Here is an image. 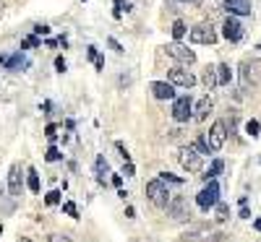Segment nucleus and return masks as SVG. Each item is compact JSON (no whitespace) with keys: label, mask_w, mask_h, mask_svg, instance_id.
<instances>
[{"label":"nucleus","mask_w":261,"mask_h":242,"mask_svg":"<svg viewBox=\"0 0 261 242\" xmlns=\"http://www.w3.org/2000/svg\"><path fill=\"white\" fill-rule=\"evenodd\" d=\"M146 198L151 201V206H157V208H167V203H170V190H167V183L162 180V177H157V180H149L146 183Z\"/></svg>","instance_id":"f257e3e1"},{"label":"nucleus","mask_w":261,"mask_h":242,"mask_svg":"<svg viewBox=\"0 0 261 242\" xmlns=\"http://www.w3.org/2000/svg\"><path fill=\"white\" fill-rule=\"evenodd\" d=\"M178 162H180V167L188 169V172H201V167H204L201 154L196 151L193 146H183V148L178 151Z\"/></svg>","instance_id":"f03ea898"},{"label":"nucleus","mask_w":261,"mask_h":242,"mask_svg":"<svg viewBox=\"0 0 261 242\" xmlns=\"http://www.w3.org/2000/svg\"><path fill=\"white\" fill-rule=\"evenodd\" d=\"M196 203H199V208H204V211H209V208H214L217 203H220V185H217L214 180L196 195Z\"/></svg>","instance_id":"7ed1b4c3"},{"label":"nucleus","mask_w":261,"mask_h":242,"mask_svg":"<svg viewBox=\"0 0 261 242\" xmlns=\"http://www.w3.org/2000/svg\"><path fill=\"white\" fill-rule=\"evenodd\" d=\"M165 50H167V55H170L172 60H178L180 65H193V63H196V55H193V50L183 47L178 39H175V42H170V45H167Z\"/></svg>","instance_id":"20e7f679"},{"label":"nucleus","mask_w":261,"mask_h":242,"mask_svg":"<svg viewBox=\"0 0 261 242\" xmlns=\"http://www.w3.org/2000/svg\"><path fill=\"white\" fill-rule=\"evenodd\" d=\"M191 42L193 45H214L217 42V32L212 24H199L191 29Z\"/></svg>","instance_id":"39448f33"},{"label":"nucleus","mask_w":261,"mask_h":242,"mask_svg":"<svg viewBox=\"0 0 261 242\" xmlns=\"http://www.w3.org/2000/svg\"><path fill=\"white\" fill-rule=\"evenodd\" d=\"M225 138H227V125L222 120H217L212 125V130H209V136H206V143H209L212 151H220L225 146Z\"/></svg>","instance_id":"423d86ee"},{"label":"nucleus","mask_w":261,"mask_h":242,"mask_svg":"<svg viewBox=\"0 0 261 242\" xmlns=\"http://www.w3.org/2000/svg\"><path fill=\"white\" fill-rule=\"evenodd\" d=\"M167 214L175 219V222H183V219H188L191 216V211H188V201L183 195H172L170 198V203H167Z\"/></svg>","instance_id":"0eeeda50"},{"label":"nucleus","mask_w":261,"mask_h":242,"mask_svg":"<svg viewBox=\"0 0 261 242\" xmlns=\"http://www.w3.org/2000/svg\"><path fill=\"white\" fill-rule=\"evenodd\" d=\"M167 81H170V83H175V86H183V89H191V86L196 83L193 73H191V71H186L183 65H175V68H170Z\"/></svg>","instance_id":"6e6552de"},{"label":"nucleus","mask_w":261,"mask_h":242,"mask_svg":"<svg viewBox=\"0 0 261 242\" xmlns=\"http://www.w3.org/2000/svg\"><path fill=\"white\" fill-rule=\"evenodd\" d=\"M191 112H193V107H191L188 97H178L172 102V117H175V123H188Z\"/></svg>","instance_id":"1a4fd4ad"},{"label":"nucleus","mask_w":261,"mask_h":242,"mask_svg":"<svg viewBox=\"0 0 261 242\" xmlns=\"http://www.w3.org/2000/svg\"><path fill=\"white\" fill-rule=\"evenodd\" d=\"M222 34H225V39H230V42H241V39H243L241 21H238L235 16H227L225 24H222Z\"/></svg>","instance_id":"9d476101"},{"label":"nucleus","mask_w":261,"mask_h":242,"mask_svg":"<svg viewBox=\"0 0 261 242\" xmlns=\"http://www.w3.org/2000/svg\"><path fill=\"white\" fill-rule=\"evenodd\" d=\"M175 83L170 81H154L151 83V94H154V99H172L175 97V89H172Z\"/></svg>","instance_id":"9b49d317"},{"label":"nucleus","mask_w":261,"mask_h":242,"mask_svg":"<svg viewBox=\"0 0 261 242\" xmlns=\"http://www.w3.org/2000/svg\"><path fill=\"white\" fill-rule=\"evenodd\" d=\"M230 16H251V0H225Z\"/></svg>","instance_id":"f8f14e48"},{"label":"nucleus","mask_w":261,"mask_h":242,"mask_svg":"<svg viewBox=\"0 0 261 242\" xmlns=\"http://www.w3.org/2000/svg\"><path fill=\"white\" fill-rule=\"evenodd\" d=\"M212 107H214V102H212V97H204V99H199V104H196V109H193V120H206L209 117V112H212Z\"/></svg>","instance_id":"ddd939ff"},{"label":"nucleus","mask_w":261,"mask_h":242,"mask_svg":"<svg viewBox=\"0 0 261 242\" xmlns=\"http://www.w3.org/2000/svg\"><path fill=\"white\" fill-rule=\"evenodd\" d=\"M243 78L251 81V83H258L261 81V63H256V60L243 63Z\"/></svg>","instance_id":"4468645a"},{"label":"nucleus","mask_w":261,"mask_h":242,"mask_svg":"<svg viewBox=\"0 0 261 242\" xmlns=\"http://www.w3.org/2000/svg\"><path fill=\"white\" fill-rule=\"evenodd\" d=\"M8 190L11 195H21V167L18 164H13L8 172Z\"/></svg>","instance_id":"2eb2a0df"},{"label":"nucleus","mask_w":261,"mask_h":242,"mask_svg":"<svg viewBox=\"0 0 261 242\" xmlns=\"http://www.w3.org/2000/svg\"><path fill=\"white\" fill-rule=\"evenodd\" d=\"M0 65H6L8 71H18V68H27V57L24 55H11V57H0Z\"/></svg>","instance_id":"dca6fc26"},{"label":"nucleus","mask_w":261,"mask_h":242,"mask_svg":"<svg viewBox=\"0 0 261 242\" xmlns=\"http://www.w3.org/2000/svg\"><path fill=\"white\" fill-rule=\"evenodd\" d=\"M201 81H204V86H206L209 92L214 89V86H220V78H217V68H206V71H204V78H201Z\"/></svg>","instance_id":"f3484780"},{"label":"nucleus","mask_w":261,"mask_h":242,"mask_svg":"<svg viewBox=\"0 0 261 242\" xmlns=\"http://www.w3.org/2000/svg\"><path fill=\"white\" fill-rule=\"evenodd\" d=\"M217 78H220V86H227L232 81V71H230V65H217Z\"/></svg>","instance_id":"a211bd4d"},{"label":"nucleus","mask_w":261,"mask_h":242,"mask_svg":"<svg viewBox=\"0 0 261 242\" xmlns=\"http://www.w3.org/2000/svg\"><path fill=\"white\" fill-rule=\"evenodd\" d=\"M94 169H97V174H99V183L105 185V174L110 172V164H107V159H105V157H97V162H94Z\"/></svg>","instance_id":"6ab92c4d"},{"label":"nucleus","mask_w":261,"mask_h":242,"mask_svg":"<svg viewBox=\"0 0 261 242\" xmlns=\"http://www.w3.org/2000/svg\"><path fill=\"white\" fill-rule=\"evenodd\" d=\"M222 169H225V162H222V159H214V162H212V167H209V172L204 174V180H214Z\"/></svg>","instance_id":"aec40b11"},{"label":"nucleus","mask_w":261,"mask_h":242,"mask_svg":"<svg viewBox=\"0 0 261 242\" xmlns=\"http://www.w3.org/2000/svg\"><path fill=\"white\" fill-rule=\"evenodd\" d=\"M217 222H225V219H230V206L227 203H217Z\"/></svg>","instance_id":"412c9836"},{"label":"nucleus","mask_w":261,"mask_h":242,"mask_svg":"<svg viewBox=\"0 0 261 242\" xmlns=\"http://www.w3.org/2000/svg\"><path fill=\"white\" fill-rule=\"evenodd\" d=\"M170 32H172V37H175V39H183L188 29H186V24H183V21H175V24H172V29H170Z\"/></svg>","instance_id":"4be33fe9"},{"label":"nucleus","mask_w":261,"mask_h":242,"mask_svg":"<svg viewBox=\"0 0 261 242\" xmlns=\"http://www.w3.org/2000/svg\"><path fill=\"white\" fill-rule=\"evenodd\" d=\"M191 146H193L196 151H199L201 157H204V154H209V151H212V148H209V143H206V138H196V141H193Z\"/></svg>","instance_id":"5701e85b"},{"label":"nucleus","mask_w":261,"mask_h":242,"mask_svg":"<svg viewBox=\"0 0 261 242\" xmlns=\"http://www.w3.org/2000/svg\"><path fill=\"white\" fill-rule=\"evenodd\" d=\"M27 185H29L32 193H39V177H37V172H34V169H29V180H27Z\"/></svg>","instance_id":"b1692460"},{"label":"nucleus","mask_w":261,"mask_h":242,"mask_svg":"<svg viewBox=\"0 0 261 242\" xmlns=\"http://www.w3.org/2000/svg\"><path fill=\"white\" fill-rule=\"evenodd\" d=\"M160 177H162L165 183H170V185H183V177H175L172 172H160Z\"/></svg>","instance_id":"393cba45"},{"label":"nucleus","mask_w":261,"mask_h":242,"mask_svg":"<svg viewBox=\"0 0 261 242\" xmlns=\"http://www.w3.org/2000/svg\"><path fill=\"white\" fill-rule=\"evenodd\" d=\"M45 203H47V206H58V203H60V190H50V193L45 195Z\"/></svg>","instance_id":"a878e982"},{"label":"nucleus","mask_w":261,"mask_h":242,"mask_svg":"<svg viewBox=\"0 0 261 242\" xmlns=\"http://www.w3.org/2000/svg\"><path fill=\"white\" fill-rule=\"evenodd\" d=\"M21 47H24V50H32V47H39V39H37V37H27L24 42H21Z\"/></svg>","instance_id":"bb28decb"},{"label":"nucleus","mask_w":261,"mask_h":242,"mask_svg":"<svg viewBox=\"0 0 261 242\" xmlns=\"http://www.w3.org/2000/svg\"><path fill=\"white\" fill-rule=\"evenodd\" d=\"M63 211L68 214V216H73V219H79V208H76V203H71V201L63 203Z\"/></svg>","instance_id":"cd10ccee"},{"label":"nucleus","mask_w":261,"mask_h":242,"mask_svg":"<svg viewBox=\"0 0 261 242\" xmlns=\"http://www.w3.org/2000/svg\"><path fill=\"white\" fill-rule=\"evenodd\" d=\"M45 159H47V162H58V159H60V151H58L55 146H50L47 154H45Z\"/></svg>","instance_id":"c85d7f7f"},{"label":"nucleus","mask_w":261,"mask_h":242,"mask_svg":"<svg viewBox=\"0 0 261 242\" xmlns=\"http://www.w3.org/2000/svg\"><path fill=\"white\" fill-rule=\"evenodd\" d=\"M115 148H118V154H120V159H123V162H130V154H128V148H125L120 141L115 143Z\"/></svg>","instance_id":"c756f323"},{"label":"nucleus","mask_w":261,"mask_h":242,"mask_svg":"<svg viewBox=\"0 0 261 242\" xmlns=\"http://www.w3.org/2000/svg\"><path fill=\"white\" fill-rule=\"evenodd\" d=\"M246 130H248V133H251V136H253V138H256V136H258V130H261V125H258V123H256V120H251V123H248V125H246Z\"/></svg>","instance_id":"7c9ffc66"},{"label":"nucleus","mask_w":261,"mask_h":242,"mask_svg":"<svg viewBox=\"0 0 261 242\" xmlns=\"http://www.w3.org/2000/svg\"><path fill=\"white\" fill-rule=\"evenodd\" d=\"M45 136H47L50 141H55V138H58V128H55V125H47V128H45Z\"/></svg>","instance_id":"2f4dec72"},{"label":"nucleus","mask_w":261,"mask_h":242,"mask_svg":"<svg viewBox=\"0 0 261 242\" xmlns=\"http://www.w3.org/2000/svg\"><path fill=\"white\" fill-rule=\"evenodd\" d=\"M123 8H125V0H115V18H120Z\"/></svg>","instance_id":"473e14b6"},{"label":"nucleus","mask_w":261,"mask_h":242,"mask_svg":"<svg viewBox=\"0 0 261 242\" xmlns=\"http://www.w3.org/2000/svg\"><path fill=\"white\" fill-rule=\"evenodd\" d=\"M107 45H110V47H113V50H115V52H118V55H120V52H123V47H120V45H118V39H113V37H110V39H107Z\"/></svg>","instance_id":"72a5a7b5"},{"label":"nucleus","mask_w":261,"mask_h":242,"mask_svg":"<svg viewBox=\"0 0 261 242\" xmlns=\"http://www.w3.org/2000/svg\"><path fill=\"white\" fill-rule=\"evenodd\" d=\"M172 3H186V6H201L204 0H172Z\"/></svg>","instance_id":"f704fd0d"},{"label":"nucleus","mask_w":261,"mask_h":242,"mask_svg":"<svg viewBox=\"0 0 261 242\" xmlns=\"http://www.w3.org/2000/svg\"><path fill=\"white\" fill-rule=\"evenodd\" d=\"M55 68H58V71L63 73L65 68H68V65H65V60H63V57H58V60H55Z\"/></svg>","instance_id":"c9c22d12"},{"label":"nucleus","mask_w":261,"mask_h":242,"mask_svg":"<svg viewBox=\"0 0 261 242\" xmlns=\"http://www.w3.org/2000/svg\"><path fill=\"white\" fill-rule=\"evenodd\" d=\"M123 174H134V164H130V162L123 164Z\"/></svg>","instance_id":"e433bc0d"},{"label":"nucleus","mask_w":261,"mask_h":242,"mask_svg":"<svg viewBox=\"0 0 261 242\" xmlns=\"http://www.w3.org/2000/svg\"><path fill=\"white\" fill-rule=\"evenodd\" d=\"M94 65H97V71H102V68H105V60L97 55V57H94Z\"/></svg>","instance_id":"4c0bfd02"},{"label":"nucleus","mask_w":261,"mask_h":242,"mask_svg":"<svg viewBox=\"0 0 261 242\" xmlns=\"http://www.w3.org/2000/svg\"><path fill=\"white\" fill-rule=\"evenodd\" d=\"M241 219H251V211L246 206H241Z\"/></svg>","instance_id":"58836bf2"},{"label":"nucleus","mask_w":261,"mask_h":242,"mask_svg":"<svg viewBox=\"0 0 261 242\" xmlns=\"http://www.w3.org/2000/svg\"><path fill=\"white\" fill-rule=\"evenodd\" d=\"M113 185H115V188H120V185H123V177H120V174H115V177H113Z\"/></svg>","instance_id":"ea45409f"},{"label":"nucleus","mask_w":261,"mask_h":242,"mask_svg":"<svg viewBox=\"0 0 261 242\" xmlns=\"http://www.w3.org/2000/svg\"><path fill=\"white\" fill-rule=\"evenodd\" d=\"M47 32H50L47 26H37V29H34V34H47Z\"/></svg>","instance_id":"a19ab883"},{"label":"nucleus","mask_w":261,"mask_h":242,"mask_svg":"<svg viewBox=\"0 0 261 242\" xmlns=\"http://www.w3.org/2000/svg\"><path fill=\"white\" fill-rule=\"evenodd\" d=\"M253 227H256V232H261V216H258L256 222H253Z\"/></svg>","instance_id":"79ce46f5"},{"label":"nucleus","mask_w":261,"mask_h":242,"mask_svg":"<svg viewBox=\"0 0 261 242\" xmlns=\"http://www.w3.org/2000/svg\"><path fill=\"white\" fill-rule=\"evenodd\" d=\"M18 242H32V239H29V237H21V239H18Z\"/></svg>","instance_id":"37998d69"},{"label":"nucleus","mask_w":261,"mask_h":242,"mask_svg":"<svg viewBox=\"0 0 261 242\" xmlns=\"http://www.w3.org/2000/svg\"><path fill=\"white\" fill-rule=\"evenodd\" d=\"M0 11H3V3H0Z\"/></svg>","instance_id":"c03bdc74"},{"label":"nucleus","mask_w":261,"mask_h":242,"mask_svg":"<svg viewBox=\"0 0 261 242\" xmlns=\"http://www.w3.org/2000/svg\"><path fill=\"white\" fill-rule=\"evenodd\" d=\"M0 234H3V227H0Z\"/></svg>","instance_id":"a18cd8bd"}]
</instances>
